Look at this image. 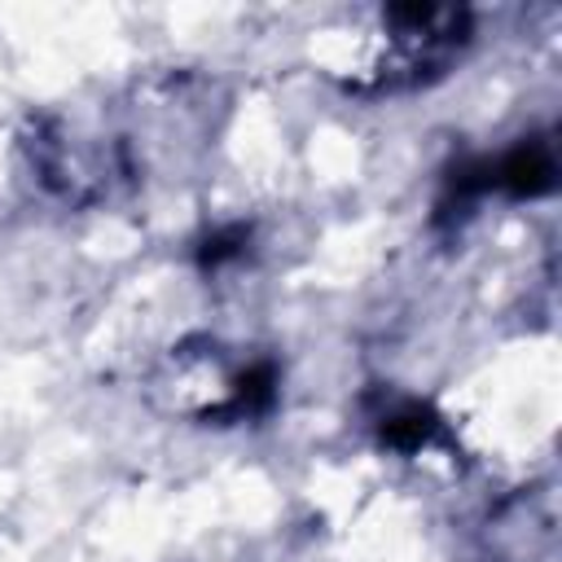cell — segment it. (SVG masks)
<instances>
[{"label": "cell", "instance_id": "1", "mask_svg": "<svg viewBox=\"0 0 562 562\" xmlns=\"http://www.w3.org/2000/svg\"><path fill=\"white\" fill-rule=\"evenodd\" d=\"M487 176H492V184H505V189H514V193H536V189H549V180H553V158H549L540 145H522V149H514L501 167H492Z\"/></svg>", "mask_w": 562, "mask_h": 562}]
</instances>
